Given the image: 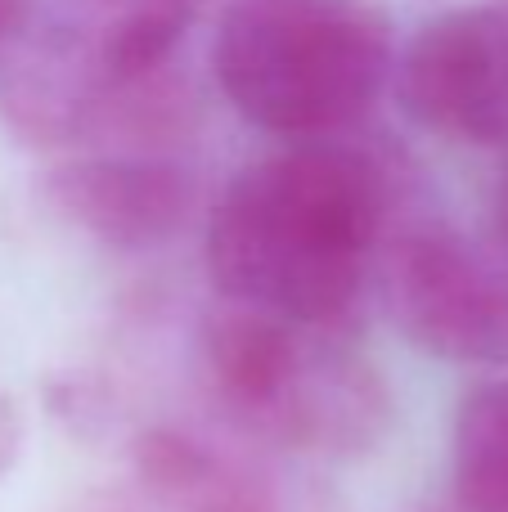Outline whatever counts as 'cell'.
<instances>
[{"instance_id":"cell-1","label":"cell","mask_w":508,"mask_h":512,"mask_svg":"<svg viewBox=\"0 0 508 512\" xmlns=\"http://www.w3.org/2000/svg\"><path fill=\"white\" fill-rule=\"evenodd\" d=\"M383 180L338 144L243 167L207 221V274L225 301L297 324H342L383 239Z\"/></svg>"},{"instance_id":"cell-2","label":"cell","mask_w":508,"mask_h":512,"mask_svg":"<svg viewBox=\"0 0 508 512\" xmlns=\"http://www.w3.org/2000/svg\"><path fill=\"white\" fill-rule=\"evenodd\" d=\"M194 369L230 427L311 459H365L396 418L387 378L342 324H297L221 301L198 324Z\"/></svg>"},{"instance_id":"cell-3","label":"cell","mask_w":508,"mask_h":512,"mask_svg":"<svg viewBox=\"0 0 508 512\" xmlns=\"http://www.w3.org/2000/svg\"><path fill=\"white\" fill-rule=\"evenodd\" d=\"M216 81L252 126L320 140L392 77V27L369 0H234L212 45Z\"/></svg>"},{"instance_id":"cell-4","label":"cell","mask_w":508,"mask_h":512,"mask_svg":"<svg viewBox=\"0 0 508 512\" xmlns=\"http://www.w3.org/2000/svg\"><path fill=\"white\" fill-rule=\"evenodd\" d=\"M387 315L414 351L508 369V265L450 230L405 234L383 270Z\"/></svg>"},{"instance_id":"cell-5","label":"cell","mask_w":508,"mask_h":512,"mask_svg":"<svg viewBox=\"0 0 508 512\" xmlns=\"http://www.w3.org/2000/svg\"><path fill=\"white\" fill-rule=\"evenodd\" d=\"M396 90L423 131L508 144V0L432 18L396 68Z\"/></svg>"},{"instance_id":"cell-6","label":"cell","mask_w":508,"mask_h":512,"mask_svg":"<svg viewBox=\"0 0 508 512\" xmlns=\"http://www.w3.org/2000/svg\"><path fill=\"white\" fill-rule=\"evenodd\" d=\"M45 198L68 225L117 252L167 243L194 207V180L162 158H86L50 171Z\"/></svg>"},{"instance_id":"cell-7","label":"cell","mask_w":508,"mask_h":512,"mask_svg":"<svg viewBox=\"0 0 508 512\" xmlns=\"http://www.w3.org/2000/svg\"><path fill=\"white\" fill-rule=\"evenodd\" d=\"M450 504L464 512H508V373L477 382L455 409Z\"/></svg>"},{"instance_id":"cell-8","label":"cell","mask_w":508,"mask_h":512,"mask_svg":"<svg viewBox=\"0 0 508 512\" xmlns=\"http://www.w3.org/2000/svg\"><path fill=\"white\" fill-rule=\"evenodd\" d=\"M18 441H23V423H18L14 405L0 396V472L18 459Z\"/></svg>"},{"instance_id":"cell-9","label":"cell","mask_w":508,"mask_h":512,"mask_svg":"<svg viewBox=\"0 0 508 512\" xmlns=\"http://www.w3.org/2000/svg\"><path fill=\"white\" fill-rule=\"evenodd\" d=\"M32 5H36V0H0V50H5V45L18 36V27L27 23Z\"/></svg>"},{"instance_id":"cell-10","label":"cell","mask_w":508,"mask_h":512,"mask_svg":"<svg viewBox=\"0 0 508 512\" xmlns=\"http://www.w3.org/2000/svg\"><path fill=\"white\" fill-rule=\"evenodd\" d=\"M491 225H495V239L508 248V171L495 185V203H491Z\"/></svg>"}]
</instances>
